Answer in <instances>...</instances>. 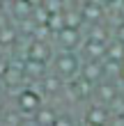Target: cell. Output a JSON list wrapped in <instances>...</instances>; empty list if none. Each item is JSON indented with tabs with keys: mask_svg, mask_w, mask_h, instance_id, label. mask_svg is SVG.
Wrapping results in <instances>:
<instances>
[{
	"mask_svg": "<svg viewBox=\"0 0 124 126\" xmlns=\"http://www.w3.org/2000/svg\"><path fill=\"white\" fill-rule=\"evenodd\" d=\"M51 69H53L57 76H62L64 80L76 78L83 69V57L78 55V50H69V48H57L53 60H51Z\"/></svg>",
	"mask_w": 124,
	"mask_h": 126,
	"instance_id": "1",
	"label": "cell"
},
{
	"mask_svg": "<svg viewBox=\"0 0 124 126\" xmlns=\"http://www.w3.org/2000/svg\"><path fill=\"white\" fill-rule=\"evenodd\" d=\"M44 92L39 90V85H30V87H18L16 96H14V108H18L28 119H32V115L44 106Z\"/></svg>",
	"mask_w": 124,
	"mask_h": 126,
	"instance_id": "2",
	"label": "cell"
},
{
	"mask_svg": "<svg viewBox=\"0 0 124 126\" xmlns=\"http://www.w3.org/2000/svg\"><path fill=\"white\" fill-rule=\"evenodd\" d=\"M83 34H81V28H74V25H64L55 32V44L57 48H69V50H81L83 46Z\"/></svg>",
	"mask_w": 124,
	"mask_h": 126,
	"instance_id": "3",
	"label": "cell"
},
{
	"mask_svg": "<svg viewBox=\"0 0 124 126\" xmlns=\"http://www.w3.org/2000/svg\"><path fill=\"white\" fill-rule=\"evenodd\" d=\"M53 55H55V50H53V46H51V41L35 37V39L25 46V55H23V57H28V60L51 62V60H53Z\"/></svg>",
	"mask_w": 124,
	"mask_h": 126,
	"instance_id": "4",
	"label": "cell"
},
{
	"mask_svg": "<svg viewBox=\"0 0 124 126\" xmlns=\"http://www.w3.org/2000/svg\"><path fill=\"white\" fill-rule=\"evenodd\" d=\"M117 96H120V90H117V85L113 83V80H99L97 85H94V94H92V99H97L99 103H104V106L110 108L115 101H117Z\"/></svg>",
	"mask_w": 124,
	"mask_h": 126,
	"instance_id": "5",
	"label": "cell"
},
{
	"mask_svg": "<svg viewBox=\"0 0 124 126\" xmlns=\"http://www.w3.org/2000/svg\"><path fill=\"white\" fill-rule=\"evenodd\" d=\"M81 76H85L90 83L97 85L99 80L106 78V64L104 60H85L83 57V69H81Z\"/></svg>",
	"mask_w": 124,
	"mask_h": 126,
	"instance_id": "6",
	"label": "cell"
},
{
	"mask_svg": "<svg viewBox=\"0 0 124 126\" xmlns=\"http://www.w3.org/2000/svg\"><path fill=\"white\" fill-rule=\"evenodd\" d=\"M85 122L90 124H106L108 119H110V112H108V106H104V103H92V106L85 108Z\"/></svg>",
	"mask_w": 124,
	"mask_h": 126,
	"instance_id": "7",
	"label": "cell"
},
{
	"mask_svg": "<svg viewBox=\"0 0 124 126\" xmlns=\"http://www.w3.org/2000/svg\"><path fill=\"white\" fill-rule=\"evenodd\" d=\"M57 108H53V106H44L37 110V112L32 115V122H37V124H44V122H51V124H57Z\"/></svg>",
	"mask_w": 124,
	"mask_h": 126,
	"instance_id": "8",
	"label": "cell"
},
{
	"mask_svg": "<svg viewBox=\"0 0 124 126\" xmlns=\"http://www.w3.org/2000/svg\"><path fill=\"white\" fill-rule=\"evenodd\" d=\"M106 57L108 60H115V62H124V41L115 37L113 41L106 44Z\"/></svg>",
	"mask_w": 124,
	"mask_h": 126,
	"instance_id": "9",
	"label": "cell"
},
{
	"mask_svg": "<svg viewBox=\"0 0 124 126\" xmlns=\"http://www.w3.org/2000/svg\"><path fill=\"white\" fill-rule=\"evenodd\" d=\"M12 62H14V57L5 55L2 50H0V83L7 78V73H9V69H12Z\"/></svg>",
	"mask_w": 124,
	"mask_h": 126,
	"instance_id": "10",
	"label": "cell"
},
{
	"mask_svg": "<svg viewBox=\"0 0 124 126\" xmlns=\"http://www.w3.org/2000/svg\"><path fill=\"white\" fill-rule=\"evenodd\" d=\"M115 37L124 41V23H122V25H117V30H115Z\"/></svg>",
	"mask_w": 124,
	"mask_h": 126,
	"instance_id": "11",
	"label": "cell"
},
{
	"mask_svg": "<svg viewBox=\"0 0 124 126\" xmlns=\"http://www.w3.org/2000/svg\"><path fill=\"white\" fill-rule=\"evenodd\" d=\"M7 12V5H5V0H0V14H5Z\"/></svg>",
	"mask_w": 124,
	"mask_h": 126,
	"instance_id": "12",
	"label": "cell"
}]
</instances>
